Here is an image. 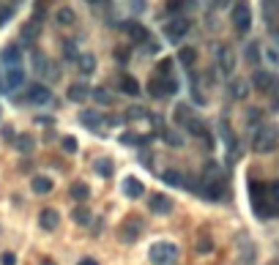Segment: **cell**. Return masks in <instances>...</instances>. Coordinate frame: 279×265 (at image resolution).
Returning <instances> with one entry per match:
<instances>
[{
    "label": "cell",
    "mask_w": 279,
    "mask_h": 265,
    "mask_svg": "<svg viewBox=\"0 0 279 265\" xmlns=\"http://www.w3.org/2000/svg\"><path fill=\"white\" fill-rule=\"evenodd\" d=\"M120 90H123V93H129V96H137V93H140V85H137V79L123 77V79H120Z\"/></svg>",
    "instance_id": "ac0fdd59"
},
{
    "label": "cell",
    "mask_w": 279,
    "mask_h": 265,
    "mask_svg": "<svg viewBox=\"0 0 279 265\" xmlns=\"http://www.w3.org/2000/svg\"><path fill=\"white\" fill-rule=\"evenodd\" d=\"M17 101H36V104H47V101H52V93H49V88H44V85H30L28 93L22 96V99Z\"/></svg>",
    "instance_id": "8992f818"
},
{
    "label": "cell",
    "mask_w": 279,
    "mask_h": 265,
    "mask_svg": "<svg viewBox=\"0 0 279 265\" xmlns=\"http://www.w3.org/2000/svg\"><path fill=\"white\" fill-rule=\"evenodd\" d=\"M58 22L60 25H72L74 22V11H72V8H60V11H58Z\"/></svg>",
    "instance_id": "484cf974"
},
{
    "label": "cell",
    "mask_w": 279,
    "mask_h": 265,
    "mask_svg": "<svg viewBox=\"0 0 279 265\" xmlns=\"http://www.w3.org/2000/svg\"><path fill=\"white\" fill-rule=\"evenodd\" d=\"M148 257L154 265H172L178 260V246L175 243H167V241H159L148 249Z\"/></svg>",
    "instance_id": "6da1fadb"
},
{
    "label": "cell",
    "mask_w": 279,
    "mask_h": 265,
    "mask_svg": "<svg viewBox=\"0 0 279 265\" xmlns=\"http://www.w3.org/2000/svg\"><path fill=\"white\" fill-rule=\"evenodd\" d=\"M126 33H129L131 41H137V44L148 41V30H145L143 25H137V22H126Z\"/></svg>",
    "instance_id": "8fae6325"
},
{
    "label": "cell",
    "mask_w": 279,
    "mask_h": 265,
    "mask_svg": "<svg viewBox=\"0 0 279 265\" xmlns=\"http://www.w3.org/2000/svg\"><path fill=\"white\" fill-rule=\"evenodd\" d=\"M88 194H90V189L85 186V183H74L72 186V197L74 200H88Z\"/></svg>",
    "instance_id": "ffe728a7"
},
{
    "label": "cell",
    "mask_w": 279,
    "mask_h": 265,
    "mask_svg": "<svg viewBox=\"0 0 279 265\" xmlns=\"http://www.w3.org/2000/svg\"><path fill=\"white\" fill-rule=\"evenodd\" d=\"M148 208H151V213L167 216V213H172V200H167L164 194H154V197L148 200Z\"/></svg>",
    "instance_id": "52a82bcc"
},
{
    "label": "cell",
    "mask_w": 279,
    "mask_h": 265,
    "mask_svg": "<svg viewBox=\"0 0 279 265\" xmlns=\"http://www.w3.org/2000/svg\"><path fill=\"white\" fill-rule=\"evenodd\" d=\"M279 142V131L271 129V126H263L260 131L255 134V140H252V145H255L257 153H266V151H274Z\"/></svg>",
    "instance_id": "7a4b0ae2"
},
{
    "label": "cell",
    "mask_w": 279,
    "mask_h": 265,
    "mask_svg": "<svg viewBox=\"0 0 279 265\" xmlns=\"http://www.w3.org/2000/svg\"><path fill=\"white\" fill-rule=\"evenodd\" d=\"M0 263H3V265H17V257H14L11 252H6L3 257H0Z\"/></svg>",
    "instance_id": "d590c367"
},
{
    "label": "cell",
    "mask_w": 279,
    "mask_h": 265,
    "mask_svg": "<svg viewBox=\"0 0 279 265\" xmlns=\"http://www.w3.org/2000/svg\"><path fill=\"white\" fill-rule=\"evenodd\" d=\"M80 60H82V63H80V69H82L85 74H90V71L96 69V63H93V58H90V55H85V58H80Z\"/></svg>",
    "instance_id": "1f68e13d"
},
{
    "label": "cell",
    "mask_w": 279,
    "mask_h": 265,
    "mask_svg": "<svg viewBox=\"0 0 279 265\" xmlns=\"http://www.w3.org/2000/svg\"><path fill=\"white\" fill-rule=\"evenodd\" d=\"M233 25H236L238 33H246L252 28V11H249L246 0H238L236 6H233Z\"/></svg>",
    "instance_id": "3957f363"
},
{
    "label": "cell",
    "mask_w": 279,
    "mask_h": 265,
    "mask_svg": "<svg viewBox=\"0 0 279 265\" xmlns=\"http://www.w3.org/2000/svg\"><path fill=\"white\" fill-rule=\"evenodd\" d=\"M17 148L22 151V153H30V151H33V137H30V134L17 137Z\"/></svg>",
    "instance_id": "603a6c76"
},
{
    "label": "cell",
    "mask_w": 279,
    "mask_h": 265,
    "mask_svg": "<svg viewBox=\"0 0 279 265\" xmlns=\"http://www.w3.org/2000/svg\"><path fill=\"white\" fill-rule=\"evenodd\" d=\"M170 74H172V60H161L156 66V77H170Z\"/></svg>",
    "instance_id": "d4e9b609"
},
{
    "label": "cell",
    "mask_w": 279,
    "mask_h": 265,
    "mask_svg": "<svg viewBox=\"0 0 279 265\" xmlns=\"http://www.w3.org/2000/svg\"><path fill=\"white\" fill-rule=\"evenodd\" d=\"M252 257H255V249H252V243L243 241V252H241V265H252Z\"/></svg>",
    "instance_id": "cb8c5ba5"
},
{
    "label": "cell",
    "mask_w": 279,
    "mask_h": 265,
    "mask_svg": "<svg viewBox=\"0 0 279 265\" xmlns=\"http://www.w3.org/2000/svg\"><path fill=\"white\" fill-rule=\"evenodd\" d=\"M233 96H238V99H241V96H246V85H243L241 79H238V82H233Z\"/></svg>",
    "instance_id": "e575fe53"
},
{
    "label": "cell",
    "mask_w": 279,
    "mask_h": 265,
    "mask_svg": "<svg viewBox=\"0 0 279 265\" xmlns=\"http://www.w3.org/2000/svg\"><path fill=\"white\" fill-rule=\"evenodd\" d=\"M137 235H140V222H126L123 224V241H137Z\"/></svg>",
    "instance_id": "e0dca14e"
},
{
    "label": "cell",
    "mask_w": 279,
    "mask_h": 265,
    "mask_svg": "<svg viewBox=\"0 0 279 265\" xmlns=\"http://www.w3.org/2000/svg\"><path fill=\"white\" fill-rule=\"evenodd\" d=\"M74 222L77 224H88L90 222V211L88 208H77V211H74Z\"/></svg>",
    "instance_id": "83f0119b"
},
{
    "label": "cell",
    "mask_w": 279,
    "mask_h": 265,
    "mask_svg": "<svg viewBox=\"0 0 279 265\" xmlns=\"http://www.w3.org/2000/svg\"><path fill=\"white\" fill-rule=\"evenodd\" d=\"M186 3H189V0H167V11H170V14H175V17H178V11H181V8L186 6Z\"/></svg>",
    "instance_id": "f1b7e54d"
},
{
    "label": "cell",
    "mask_w": 279,
    "mask_h": 265,
    "mask_svg": "<svg viewBox=\"0 0 279 265\" xmlns=\"http://www.w3.org/2000/svg\"><path fill=\"white\" fill-rule=\"evenodd\" d=\"M41 265H55V263H52V260H41Z\"/></svg>",
    "instance_id": "60d3db41"
},
{
    "label": "cell",
    "mask_w": 279,
    "mask_h": 265,
    "mask_svg": "<svg viewBox=\"0 0 279 265\" xmlns=\"http://www.w3.org/2000/svg\"><path fill=\"white\" fill-rule=\"evenodd\" d=\"M36 74L39 77H41V74H47V58H44V55H36Z\"/></svg>",
    "instance_id": "4dcf8cb0"
},
{
    "label": "cell",
    "mask_w": 279,
    "mask_h": 265,
    "mask_svg": "<svg viewBox=\"0 0 279 265\" xmlns=\"http://www.w3.org/2000/svg\"><path fill=\"white\" fill-rule=\"evenodd\" d=\"M8 17H11V8H0V25L6 22Z\"/></svg>",
    "instance_id": "8d00e7d4"
},
{
    "label": "cell",
    "mask_w": 279,
    "mask_h": 265,
    "mask_svg": "<svg viewBox=\"0 0 279 265\" xmlns=\"http://www.w3.org/2000/svg\"><path fill=\"white\" fill-rule=\"evenodd\" d=\"M69 99L72 101H85L88 99V88H85V82H74L72 88H69Z\"/></svg>",
    "instance_id": "5bb4252c"
},
{
    "label": "cell",
    "mask_w": 279,
    "mask_h": 265,
    "mask_svg": "<svg viewBox=\"0 0 279 265\" xmlns=\"http://www.w3.org/2000/svg\"><path fill=\"white\" fill-rule=\"evenodd\" d=\"M39 224H41V230L52 232L55 227H58V224H60V216H58V211H52V208H47V211H41V213H39Z\"/></svg>",
    "instance_id": "30bf717a"
},
{
    "label": "cell",
    "mask_w": 279,
    "mask_h": 265,
    "mask_svg": "<svg viewBox=\"0 0 279 265\" xmlns=\"http://www.w3.org/2000/svg\"><path fill=\"white\" fill-rule=\"evenodd\" d=\"M164 183H170V186H184V175H181L178 170H170V172H164Z\"/></svg>",
    "instance_id": "d6986e66"
},
{
    "label": "cell",
    "mask_w": 279,
    "mask_h": 265,
    "mask_svg": "<svg viewBox=\"0 0 279 265\" xmlns=\"http://www.w3.org/2000/svg\"><path fill=\"white\" fill-rule=\"evenodd\" d=\"M211 246H214L211 238H200V241H197V252H200V254H208V252H211Z\"/></svg>",
    "instance_id": "d6a6232c"
},
{
    "label": "cell",
    "mask_w": 279,
    "mask_h": 265,
    "mask_svg": "<svg viewBox=\"0 0 279 265\" xmlns=\"http://www.w3.org/2000/svg\"><path fill=\"white\" fill-rule=\"evenodd\" d=\"M120 142H123V145H145V137H137V134H123L120 137Z\"/></svg>",
    "instance_id": "4316f807"
},
{
    "label": "cell",
    "mask_w": 279,
    "mask_h": 265,
    "mask_svg": "<svg viewBox=\"0 0 279 265\" xmlns=\"http://www.w3.org/2000/svg\"><path fill=\"white\" fill-rule=\"evenodd\" d=\"M33 191H36V194H49V191H52V181H49V178H33Z\"/></svg>",
    "instance_id": "9a60e30c"
},
{
    "label": "cell",
    "mask_w": 279,
    "mask_h": 265,
    "mask_svg": "<svg viewBox=\"0 0 279 265\" xmlns=\"http://www.w3.org/2000/svg\"><path fill=\"white\" fill-rule=\"evenodd\" d=\"M80 120H82L88 129H99V126H101V115H99V112H93V110H85L82 115H80Z\"/></svg>",
    "instance_id": "4fadbf2b"
},
{
    "label": "cell",
    "mask_w": 279,
    "mask_h": 265,
    "mask_svg": "<svg viewBox=\"0 0 279 265\" xmlns=\"http://www.w3.org/2000/svg\"><path fill=\"white\" fill-rule=\"evenodd\" d=\"M80 265H99L96 260H90V257H85V260H80Z\"/></svg>",
    "instance_id": "ab89813d"
},
{
    "label": "cell",
    "mask_w": 279,
    "mask_h": 265,
    "mask_svg": "<svg viewBox=\"0 0 279 265\" xmlns=\"http://www.w3.org/2000/svg\"><path fill=\"white\" fill-rule=\"evenodd\" d=\"M93 96H96V101H99V104H110V101H113V93H110V90H104V88L93 90Z\"/></svg>",
    "instance_id": "f546056e"
},
{
    "label": "cell",
    "mask_w": 279,
    "mask_h": 265,
    "mask_svg": "<svg viewBox=\"0 0 279 265\" xmlns=\"http://www.w3.org/2000/svg\"><path fill=\"white\" fill-rule=\"evenodd\" d=\"M123 194L131 197V200H137V197L143 194V183L137 181V178H126L123 181Z\"/></svg>",
    "instance_id": "7c38bea8"
},
{
    "label": "cell",
    "mask_w": 279,
    "mask_h": 265,
    "mask_svg": "<svg viewBox=\"0 0 279 265\" xmlns=\"http://www.w3.org/2000/svg\"><path fill=\"white\" fill-rule=\"evenodd\" d=\"M3 63L11 69V66H19V47H6L3 49Z\"/></svg>",
    "instance_id": "2e32d148"
},
{
    "label": "cell",
    "mask_w": 279,
    "mask_h": 265,
    "mask_svg": "<svg viewBox=\"0 0 279 265\" xmlns=\"http://www.w3.org/2000/svg\"><path fill=\"white\" fill-rule=\"evenodd\" d=\"M195 58H197V52H195L192 47H184V49L178 52V60H181L184 66H192V63H195Z\"/></svg>",
    "instance_id": "7402d4cb"
},
{
    "label": "cell",
    "mask_w": 279,
    "mask_h": 265,
    "mask_svg": "<svg viewBox=\"0 0 279 265\" xmlns=\"http://www.w3.org/2000/svg\"><path fill=\"white\" fill-rule=\"evenodd\" d=\"M252 82H255V88L260 90V93H277V77H271L268 71H255V77H252Z\"/></svg>",
    "instance_id": "277c9868"
},
{
    "label": "cell",
    "mask_w": 279,
    "mask_h": 265,
    "mask_svg": "<svg viewBox=\"0 0 279 265\" xmlns=\"http://www.w3.org/2000/svg\"><path fill=\"white\" fill-rule=\"evenodd\" d=\"M22 82H25V74H22V69H19V66H11V69L6 71V79H3V88H6V90H14V88H19Z\"/></svg>",
    "instance_id": "9c48e42d"
},
{
    "label": "cell",
    "mask_w": 279,
    "mask_h": 265,
    "mask_svg": "<svg viewBox=\"0 0 279 265\" xmlns=\"http://www.w3.org/2000/svg\"><path fill=\"white\" fill-rule=\"evenodd\" d=\"M63 151L66 153H77V140H74V137H66L63 140Z\"/></svg>",
    "instance_id": "836d02e7"
},
{
    "label": "cell",
    "mask_w": 279,
    "mask_h": 265,
    "mask_svg": "<svg viewBox=\"0 0 279 265\" xmlns=\"http://www.w3.org/2000/svg\"><path fill=\"white\" fill-rule=\"evenodd\" d=\"M274 265H277V263H274Z\"/></svg>",
    "instance_id": "ee69618b"
},
{
    "label": "cell",
    "mask_w": 279,
    "mask_h": 265,
    "mask_svg": "<svg viewBox=\"0 0 279 265\" xmlns=\"http://www.w3.org/2000/svg\"><path fill=\"white\" fill-rule=\"evenodd\" d=\"M0 90H3V77H0Z\"/></svg>",
    "instance_id": "b9f144b4"
},
{
    "label": "cell",
    "mask_w": 279,
    "mask_h": 265,
    "mask_svg": "<svg viewBox=\"0 0 279 265\" xmlns=\"http://www.w3.org/2000/svg\"><path fill=\"white\" fill-rule=\"evenodd\" d=\"M271 197H274V200L279 202V181H277V183H274V186H271Z\"/></svg>",
    "instance_id": "f35d334b"
},
{
    "label": "cell",
    "mask_w": 279,
    "mask_h": 265,
    "mask_svg": "<svg viewBox=\"0 0 279 265\" xmlns=\"http://www.w3.org/2000/svg\"><path fill=\"white\" fill-rule=\"evenodd\" d=\"M96 172L104 175V178H110V175H113V161H110V159H99V161H96Z\"/></svg>",
    "instance_id": "44dd1931"
},
{
    "label": "cell",
    "mask_w": 279,
    "mask_h": 265,
    "mask_svg": "<svg viewBox=\"0 0 279 265\" xmlns=\"http://www.w3.org/2000/svg\"><path fill=\"white\" fill-rule=\"evenodd\" d=\"M246 58H252V63H257V47H249V49H246Z\"/></svg>",
    "instance_id": "74e56055"
},
{
    "label": "cell",
    "mask_w": 279,
    "mask_h": 265,
    "mask_svg": "<svg viewBox=\"0 0 279 265\" xmlns=\"http://www.w3.org/2000/svg\"><path fill=\"white\" fill-rule=\"evenodd\" d=\"M216 58H219V69L225 71V74H230V71L236 69V55H233L230 47H219L216 49Z\"/></svg>",
    "instance_id": "ba28073f"
},
{
    "label": "cell",
    "mask_w": 279,
    "mask_h": 265,
    "mask_svg": "<svg viewBox=\"0 0 279 265\" xmlns=\"http://www.w3.org/2000/svg\"><path fill=\"white\" fill-rule=\"evenodd\" d=\"M88 3H96V0H88Z\"/></svg>",
    "instance_id": "7bdbcfd3"
},
{
    "label": "cell",
    "mask_w": 279,
    "mask_h": 265,
    "mask_svg": "<svg viewBox=\"0 0 279 265\" xmlns=\"http://www.w3.org/2000/svg\"><path fill=\"white\" fill-rule=\"evenodd\" d=\"M186 30H189V22H186L184 17H172V22L164 25V33L167 38H172V41H178V38H184Z\"/></svg>",
    "instance_id": "5b68a950"
}]
</instances>
